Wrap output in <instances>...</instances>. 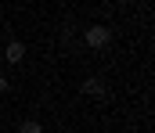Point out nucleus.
I'll use <instances>...</instances> for the list:
<instances>
[{"label":"nucleus","instance_id":"nucleus-2","mask_svg":"<svg viewBox=\"0 0 155 133\" xmlns=\"http://www.w3.org/2000/svg\"><path fill=\"white\" fill-rule=\"evenodd\" d=\"M79 90H83L87 97H108V87H105L101 76H87V79L79 83Z\"/></svg>","mask_w":155,"mask_h":133},{"label":"nucleus","instance_id":"nucleus-5","mask_svg":"<svg viewBox=\"0 0 155 133\" xmlns=\"http://www.w3.org/2000/svg\"><path fill=\"white\" fill-rule=\"evenodd\" d=\"M7 87H11V83H7V76H0V93H7Z\"/></svg>","mask_w":155,"mask_h":133},{"label":"nucleus","instance_id":"nucleus-3","mask_svg":"<svg viewBox=\"0 0 155 133\" xmlns=\"http://www.w3.org/2000/svg\"><path fill=\"white\" fill-rule=\"evenodd\" d=\"M4 61H7V65H22V61H25V43L11 40V43L4 47Z\"/></svg>","mask_w":155,"mask_h":133},{"label":"nucleus","instance_id":"nucleus-1","mask_svg":"<svg viewBox=\"0 0 155 133\" xmlns=\"http://www.w3.org/2000/svg\"><path fill=\"white\" fill-rule=\"evenodd\" d=\"M108 40H112V29H108V25H101V22H94V25H87V29H83V43L94 47V50L108 47Z\"/></svg>","mask_w":155,"mask_h":133},{"label":"nucleus","instance_id":"nucleus-4","mask_svg":"<svg viewBox=\"0 0 155 133\" xmlns=\"http://www.w3.org/2000/svg\"><path fill=\"white\" fill-rule=\"evenodd\" d=\"M18 133H43V126H40L36 119H22L18 122Z\"/></svg>","mask_w":155,"mask_h":133},{"label":"nucleus","instance_id":"nucleus-6","mask_svg":"<svg viewBox=\"0 0 155 133\" xmlns=\"http://www.w3.org/2000/svg\"><path fill=\"white\" fill-rule=\"evenodd\" d=\"M0 14H4V7H0Z\"/></svg>","mask_w":155,"mask_h":133}]
</instances>
